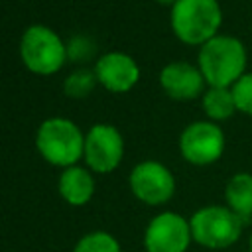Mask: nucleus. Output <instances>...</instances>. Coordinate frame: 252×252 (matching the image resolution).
Listing matches in <instances>:
<instances>
[{"instance_id": "obj_17", "label": "nucleus", "mask_w": 252, "mask_h": 252, "mask_svg": "<svg viewBox=\"0 0 252 252\" xmlns=\"http://www.w3.org/2000/svg\"><path fill=\"white\" fill-rule=\"evenodd\" d=\"M230 91H232V96L236 102V110L246 116H252V71H246L230 87Z\"/></svg>"}, {"instance_id": "obj_1", "label": "nucleus", "mask_w": 252, "mask_h": 252, "mask_svg": "<svg viewBox=\"0 0 252 252\" xmlns=\"http://www.w3.org/2000/svg\"><path fill=\"white\" fill-rule=\"evenodd\" d=\"M246 65L248 51L236 35L217 33L199 47L197 67L201 69L207 87L230 89L246 73Z\"/></svg>"}, {"instance_id": "obj_9", "label": "nucleus", "mask_w": 252, "mask_h": 252, "mask_svg": "<svg viewBox=\"0 0 252 252\" xmlns=\"http://www.w3.org/2000/svg\"><path fill=\"white\" fill-rule=\"evenodd\" d=\"M193 242L189 219L175 211H163L150 219L144 230L146 252H187Z\"/></svg>"}, {"instance_id": "obj_3", "label": "nucleus", "mask_w": 252, "mask_h": 252, "mask_svg": "<svg viewBox=\"0 0 252 252\" xmlns=\"http://www.w3.org/2000/svg\"><path fill=\"white\" fill-rule=\"evenodd\" d=\"M35 148L47 163L65 169L83 159L85 132L71 118L51 116L37 126Z\"/></svg>"}, {"instance_id": "obj_10", "label": "nucleus", "mask_w": 252, "mask_h": 252, "mask_svg": "<svg viewBox=\"0 0 252 252\" xmlns=\"http://www.w3.org/2000/svg\"><path fill=\"white\" fill-rule=\"evenodd\" d=\"M94 77L102 89L114 94L132 91L140 81V65L126 51H106L94 61Z\"/></svg>"}, {"instance_id": "obj_6", "label": "nucleus", "mask_w": 252, "mask_h": 252, "mask_svg": "<svg viewBox=\"0 0 252 252\" xmlns=\"http://www.w3.org/2000/svg\"><path fill=\"white\" fill-rule=\"evenodd\" d=\"M226 138L220 124L211 120H195L187 124L179 134V154L181 158L197 167L213 165L224 154Z\"/></svg>"}, {"instance_id": "obj_5", "label": "nucleus", "mask_w": 252, "mask_h": 252, "mask_svg": "<svg viewBox=\"0 0 252 252\" xmlns=\"http://www.w3.org/2000/svg\"><path fill=\"white\" fill-rule=\"evenodd\" d=\"M193 242L207 250H224L242 236L244 220L226 205H205L189 217Z\"/></svg>"}, {"instance_id": "obj_15", "label": "nucleus", "mask_w": 252, "mask_h": 252, "mask_svg": "<svg viewBox=\"0 0 252 252\" xmlns=\"http://www.w3.org/2000/svg\"><path fill=\"white\" fill-rule=\"evenodd\" d=\"M96 85H98V81L94 77V71L93 69H87V67H81V69L71 71L65 77V81H63V93L69 98H85V96H89L94 91Z\"/></svg>"}, {"instance_id": "obj_2", "label": "nucleus", "mask_w": 252, "mask_h": 252, "mask_svg": "<svg viewBox=\"0 0 252 252\" xmlns=\"http://www.w3.org/2000/svg\"><path fill=\"white\" fill-rule=\"evenodd\" d=\"M222 8L219 0H177L169 8L173 35L191 47H201L220 33Z\"/></svg>"}, {"instance_id": "obj_13", "label": "nucleus", "mask_w": 252, "mask_h": 252, "mask_svg": "<svg viewBox=\"0 0 252 252\" xmlns=\"http://www.w3.org/2000/svg\"><path fill=\"white\" fill-rule=\"evenodd\" d=\"M224 205L242 220L252 217V173L238 171L224 185Z\"/></svg>"}, {"instance_id": "obj_16", "label": "nucleus", "mask_w": 252, "mask_h": 252, "mask_svg": "<svg viewBox=\"0 0 252 252\" xmlns=\"http://www.w3.org/2000/svg\"><path fill=\"white\" fill-rule=\"evenodd\" d=\"M73 252H122L120 242L106 230H93L87 232L77 240Z\"/></svg>"}, {"instance_id": "obj_14", "label": "nucleus", "mask_w": 252, "mask_h": 252, "mask_svg": "<svg viewBox=\"0 0 252 252\" xmlns=\"http://www.w3.org/2000/svg\"><path fill=\"white\" fill-rule=\"evenodd\" d=\"M201 108L205 118L217 124L230 120L238 112L232 91L226 87H207V91L201 96Z\"/></svg>"}, {"instance_id": "obj_19", "label": "nucleus", "mask_w": 252, "mask_h": 252, "mask_svg": "<svg viewBox=\"0 0 252 252\" xmlns=\"http://www.w3.org/2000/svg\"><path fill=\"white\" fill-rule=\"evenodd\" d=\"M156 2H158V4H161V6H169V8H171L177 0H156Z\"/></svg>"}, {"instance_id": "obj_7", "label": "nucleus", "mask_w": 252, "mask_h": 252, "mask_svg": "<svg viewBox=\"0 0 252 252\" xmlns=\"http://www.w3.org/2000/svg\"><path fill=\"white\" fill-rule=\"evenodd\" d=\"M128 185L132 195L150 207L165 205L175 195V175L158 159L138 161L128 175Z\"/></svg>"}, {"instance_id": "obj_12", "label": "nucleus", "mask_w": 252, "mask_h": 252, "mask_svg": "<svg viewBox=\"0 0 252 252\" xmlns=\"http://www.w3.org/2000/svg\"><path fill=\"white\" fill-rule=\"evenodd\" d=\"M57 191H59V197L67 205L83 207L94 197V191H96L94 173L87 165H81V163L65 167L59 173Z\"/></svg>"}, {"instance_id": "obj_18", "label": "nucleus", "mask_w": 252, "mask_h": 252, "mask_svg": "<svg viewBox=\"0 0 252 252\" xmlns=\"http://www.w3.org/2000/svg\"><path fill=\"white\" fill-rule=\"evenodd\" d=\"M96 51V43L93 41V37L89 35H73L69 41H67V55H69V61H75V63H85L93 57V53Z\"/></svg>"}, {"instance_id": "obj_20", "label": "nucleus", "mask_w": 252, "mask_h": 252, "mask_svg": "<svg viewBox=\"0 0 252 252\" xmlns=\"http://www.w3.org/2000/svg\"><path fill=\"white\" fill-rule=\"evenodd\" d=\"M248 250L252 252V232H250V236H248Z\"/></svg>"}, {"instance_id": "obj_11", "label": "nucleus", "mask_w": 252, "mask_h": 252, "mask_svg": "<svg viewBox=\"0 0 252 252\" xmlns=\"http://www.w3.org/2000/svg\"><path fill=\"white\" fill-rule=\"evenodd\" d=\"M159 87L173 100H195L207 91V81L197 67L189 61H171L159 71Z\"/></svg>"}, {"instance_id": "obj_4", "label": "nucleus", "mask_w": 252, "mask_h": 252, "mask_svg": "<svg viewBox=\"0 0 252 252\" xmlns=\"http://www.w3.org/2000/svg\"><path fill=\"white\" fill-rule=\"evenodd\" d=\"M20 59L33 75L51 77L69 61L67 41L49 26L32 24L20 37Z\"/></svg>"}, {"instance_id": "obj_8", "label": "nucleus", "mask_w": 252, "mask_h": 252, "mask_svg": "<svg viewBox=\"0 0 252 252\" xmlns=\"http://www.w3.org/2000/svg\"><path fill=\"white\" fill-rule=\"evenodd\" d=\"M124 158V138L112 124L98 122L85 132L83 161L93 173L114 171Z\"/></svg>"}]
</instances>
